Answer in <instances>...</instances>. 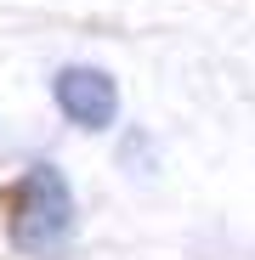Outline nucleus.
I'll return each instance as SVG.
<instances>
[{"instance_id":"nucleus-1","label":"nucleus","mask_w":255,"mask_h":260,"mask_svg":"<svg viewBox=\"0 0 255 260\" xmlns=\"http://www.w3.org/2000/svg\"><path fill=\"white\" fill-rule=\"evenodd\" d=\"M79 238V198L51 158H34L6 187V243L29 260H63Z\"/></svg>"},{"instance_id":"nucleus-2","label":"nucleus","mask_w":255,"mask_h":260,"mask_svg":"<svg viewBox=\"0 0 255 260\" xmlns=\"http://www.w3.org/2000/svg\"><path fill=\"white\" fill-rule=\"evenodd\" d=\"M51 102L79 130H114L119 124V79L97 62H63L51 79Z\"/></svg>"}]
</instances>
